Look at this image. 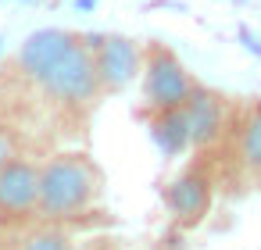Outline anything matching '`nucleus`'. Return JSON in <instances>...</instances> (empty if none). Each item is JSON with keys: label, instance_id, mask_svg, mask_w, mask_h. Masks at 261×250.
<instances>
[{"label": "nucleus", "instance_id": "obj_1", "mask_svg": "<svg viewBox=\"0 0 261 250\" xmlns=\"http://www.w3.org/2000/svg\"><path fill=\"white\" fill-rule=\"evenodd\" d=\"M15 65L40 93L65 107H90L104 93L86 36L65 29H36L25 36Z\"/></svg>", "mask_w": 261, "mask_h": 250}, {"label": "nucleus", "instance_id": "obj_2", "mask_svg": "<svg viewBox=\"0 0 261 250\" xmlns=\"http://www.w3.org/2000/svg\"><path fill=\"white\" fill-rule=\"evenodd\" d=\"M97 193L100 172L86 154H58L40 168V214L50 221L90 211Z\"/></svg>", "mask_w": 261, "mask_h": 250}, {"label": "nucleus", "instance_id": "obj_3", "mask_svg": "<svg viewBox=\"0 0 261 250\" xmlns=\"http://www.w3.org/2000/svg\"><path fill=\"white\" fill-rule=\"evenodd\" d=\"M197 79L186 72L175 50L165 43H150L143 50V104L147 111H165V107H182L193 93Z\"/></svg>", "mask_w": 261, "mask_h": 250}, {"label": "nucleus", "instance_id": "obj_4", "mask_svg": "<svg viewBox=\"0 0 261 250\" xmlns=\"http://www.w3.org/2000/svg\"><path fill=\"white\" fill-rule=\"evenodd\" d=\"M215 186H218L215 161H193L182 175H175L165 186V207L172 221L179 229H197L215 204Z\"/></svg>", "mask_w": 261, "mask_h": 250}, {"label": "nucleus", "instance_id": "obj_5", "mask_svg": "<svg viewBox=\"0 0 261 250\" xmlns=\"http://www.w3.org/2000/svg\"><path fill=\"white\" fill-rule=\"evenodd\" d=\"M186 111V122H190V140H193V150H215L225 132L232 129V118H236V107L225 93L197 82L190 100L182 104Z\"/></svg>", "mask_w": 261, "mask_h": 250}, {"label": "nucleus", "instance_id": "obj_6", "mask_svg": "<svg viewBox=\"0 0 261 250\" xmlns=\"http://www.w3.org/2000/svg\"><path fill=\"white\" fill-rule=\"evenodd\" d=\"M86 43L93 50V65H97L104 93H122L143 72V50L136 47V40L118 33H93L86 36Z\"/></svg>", "mask_w": 261, "mask_h": 250}, {"label": "nucleus", "instance_id": "obj_7", "mask_svg": "<svg viewBox=\"0 0 261 250\" xmlns=\"http://www.w3.org/2000/svg\"><path fill=\"white\" fill-rule=\"evenodd\" d=\"M40 214V168L22 157L0 164V221H22Z\"/></svg>", "mask_w": 261, "mask_h": 250}, {"label": "nucleus", "instance_id": "obj_8", "mask_svg": "<svg viewBox=\"0 0 261 250\" xmlns=\"http://www.w3.org/2000/svg\"><path fill=\"white\" fill-rule=\"evenodd\" d=\"M225 140H229V154L240 182L250 189H261V100H250L243 111H236Z\"/></svg>", "mask_w": 261, "mask_h": 250}, {"label": "nucleus", "instance_id": "obj_9", "mask_svg": "<svg viewBox=\"0 0 261 250\" xmlns=\"http://www.w3.org/2000/svg\"><path fill=\"white\" fill-rule=\"evenodd\" d=\"M150 140L158 143V150L165 157H179L193 147L190 140V122L182 107H165V111H150Z\"/></svg>", "mask_w": 261, "mask_h": 250}, {"label": "nucleus", "instance_id": "obj_10", "mask_svg": "<svg viewBox=\"0 0 261 250\" xmlns=\"http://www.w3.org/2000/svg\"><path fill=\"white\" fill-rule=\"evenodd\" d=\"M18 250H75V243L58 229H40L18 239Z\"/></svg>", "mask_w": 261, "mask_h": 250}, {"label": "nucleus", "instance_id": "obj_11", "mask_svg": "<svg viewBox=\"0 0 261 250\" xmlns=\"http://www.w3.org/2000/svg\"><path fill=\"white\" fill-rule=\"evenodd\" d=\"M8 157H11V150H8V143H4V136H0V164H4Z\"/></svg>", "mask_w": 261, "mask_h": 250}]
</instances>
